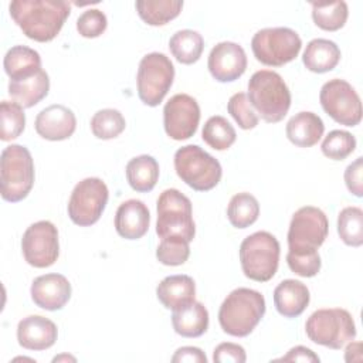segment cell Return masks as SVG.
Returning a JSON list of instances; mask_svg holds the SVG:
<instances>
[{
    "mask_svg": "<svg viewBox=\"0 0 363 363\" xmlns=\"http://www.w3.org/2000/svg\"><path fill=\"white\" fill-rule=\"evenodd\" d=\"M9 10L26 37L47 43L61 31L71 13V3L65 0H14Z\"/></svg>",
    "mask_w": 363,
    "mask_h": 363,
    "instance_id": "6da1fadb",
    "label": "cell"
},
{
    "mask_svg": "<svg viewBox=\"0 0 363 363\" xmlns=\"http://www.w3.org/2000/svg\"><path fill=\"white\" fill-rule=\"evenodd\" d=\"M265 315V298L250 288H237L223 301L218 311L221 329L235 337L248 336Z\"/></svg>",
    "mask_w": 363,
    "mask_h": 363,
    "instance_id": "7a4b0ae2",
    "label": "cell"
},
{
    "mask_svg": "<svg viewBox=\"0 0 363 363\" xmlns=\"http://www.w3.org/2000/svg\"><path fill=\"white\" fill-rule=\"evenodd\" d=\"M248 99L268 123L281 122L291 106V92L282 77L271 69H259L248 81Z\"/></svg>",
    "mask_w": 363,
    "mask_h": 363,
    "instance_id": "3957f363",
    "label": "cell"
},
{
    "mask_svg": "<svg viewBox=\"0 0 363 363\" xmlns=\"http://www.w3.org/2000/svg\"><path fill=\"white\" fill-rule=\"evenodd\" d=\"M1 197L17 203L28 196L34 184V160L23 145H9L0 156Z\"/></svg>",
    "mask_w": 363,
    "mask_h": 363,
    "instance_id": "277c9868",
    "label": "cell"
},
{
    "mask_svg": "<svg viewBox=\"0 0 363 363\" xmlns=\"http://www.w3.org/2000/svg\"><path fill=\"white\" fill-rule=\"evenodd\" d=\"M279 242L268 231H257L245 237L240 245V262L247 278L257 282L269 281L278 269Z\"/></svg>",
    "mask_w": 363,
    "mask_h": 363,
    "instance_id": "5b68a950",
    "label": "cell"
},
{
    "mask_svg": "<svg viewBox=\"0 0 363 363\" xmlns=\"http://www.w3.org/2000/svg\"><path fill=\"white\" fill-rule=\"evenodd\" d=\"M174 170L196 191L214 189L223 176L220 162L197 145H186L174 153Z\"/></svg>",
    "mask_w": 363,
    "mask_h": 363,
    "instance_id": "8992f818",
    "label": "cell"
},
{
    "mask_svg": "<svg viewBox=\"0 0 363 363\" xmlns=\"http://www.w3.org/2000/svg\"><path fill=\"white\" fill-rule=\"evenodd\" d=\"M305 332L313 343L339 350L356 337V325L346 309H318L308 318Z\"/></svg>",
    "mask_w": 363,
    "mask_h": 363,
    "instance_id": "52a82bcc",
    "label": "cell"
},
{
    "mask_svg": "<svg viewBox=\"0 0 363 363\" xmlns=\"http://www.w3.org/2000/svg\"><path fill=\"white\" fill-rule=\"evenodd\" d=\"M156 234L160 238L169 235H180L189 242L196 235V225L193 221L191 201L177 189H166L160 193L157 203Z\"/></svg>",
    "mask_w": 363,
    "mask_h": 363,
    "instance_id": "ba28073f",
    "label": "cell"
},
{
    "mask_svg": "<svg viewBox=\"0 0 363 363\" xmlns=\"http://www.w3.org/2000/svg\"><path fill=\"white\" fill-rule=\"evenodd\" d=\"M302 47L299 34L288 27H269L257 31L251 50L257 61L268 67H282L294 61Z\"/></svg>",
    "mask_w": 363,
    "mask_h": 363,
    "instance_id": "9c48e42d",
    "label": "cell"
},
{
    "mask_svg": "<svg viewBox=\"0 0 363 363\" xmlns=\"http://www.w3.org/2000/svg\"><path fill=\"white\" fill-rule=\"evenodd\" d=\"M174 79V67L162 52L146 54L138 68L136 84L139 99L147 106H157L169 92Z\"/></svg>",
    "mask_w": 363,
    "mask_h": 363,
    "instance_id": "30bf717a",
    "label": "cell"
},
{
    "mask_svg": "<svg viewBox=\"0 0 363 363\" xmlns=\"http://www.w3.org/2000/svg\"><path fill=\"white\" fill-rule=\"evenodd\" d=\"M109 191L104 180L98 177H86L75 184L69 201L68 216L71 221L79 227L95 224L108 203Z\"/></svg>",
    "mask_w": 363,
    "mask_h": 363,
    "instance_id": "8fae6325",
    "label": "cell"
},
{
    "mask_svg": "<svg viewBox=\"0 0 363 363\" xmlns=\"http://www.w3.org/2000/svg\"><path fill=\"white\" fill-rule=\"evenodd\" d=\"M323 111L337 123L356 126L362 121V102L354 88L345 79L333 78L325 82L319 92Z\"/></svg>",
    "mask_w": 363,
    "mask_h": 363,
    "instance_id": "7c38bea8",
    "label": "cell"
},
{
    "mask_svg": "<svg viewBox=\"0 0 363 363\" xmlns=\"http://www.w3.org/2000/svg\"><path fill=\"white\" fill-rule=\"evenodd\" d=\"M329 223L326 214L313 206L298 208L289 223L288 250H318L326 240Z\"/></svg>",
    "mask_w": 363,
    "mask_h": 363,
    "instance_id": "4fadbf2b",
    "label": "cell"
},
{
    "mask_svg": "<svg viewBox=\"0 0 363 363\" xmlns=\"http://www.w3.org/2000/svg\"><path fill=\"white\" fill-rule=\"evenodd\" d=\"M21 251L24 259L31 267H51L60 255L57 227L48 220H41L31 224L23 234Z\"/></svg>",
    "mask_w": 363,
    "mask_h": 363,
    "instance_id": "5bb4252c",
    "label": "cell"
},
{
    "mask_svg": "<svg viewBox=\"0 0 363 363\" xmlns=\"http://www.w3.org/2000/svg\"><path fill=\"white\" fill-rule=\"evenodd\" d=\"M200 122V106L187 94L173 95L163 108V125L169 138L186 140L191 138Z\"/></svg>",
    "mask_w": 363,
    "mask_h": 363,
    "instance_id": "9a60e30c",
    "label": "cell"
},
{
    "mask_svg": "<svg viewBox=\"0 0 363 363\" xmlns=\"http://www.w3.org/2000/svg\"><path fill=\"white\" fill-rule=\"evenodd\" d=\"M211 77L218 82H233L247 69V55L244 48L233 41L216 44L207 60Z\"/></svg>",
    "mask_w": 363,
    "mask_h": 363,
    "instance_id": "2e32d148",
    "label": "cell"
},
{
    "mask_svg": "<svg viewBox=\"0 0 363 363\" xmlns=\"http://www.w3.org/2000/svg\"><path fill=\"white\" fill-rule=\"evenodd\" d=\"M34 128L43 139L52 142L65 140L74 135L77 129V118L65 105L54 104L38 112Z\"/></svg>",
    "mask_w": 363,
    "mask_h": 363,
    "instance_id": "e0dca14e",
    "label": "cell"
},
{
    "mask_svg": "<svg viewBox=\"0 0 363 363\" xmlns=\"http://www.w3.org/2000/svg\"><path fill=\"white\" fill-rule=\"evenodd\" d=\"M71 284L61 274L37 277L30 288L33 302L45 311H60L71 298Z\"/></svg>",
    "mask_w": 363,
    "mask_h": 363,
    "instance_id": "ac0fdd59",
    "label": "cell"
},
{
    "mask_svg": "<svg viewBox=\"0 0 363 363\" xmlns=\"http://www.w3.org/2000/svg\"><path fill=\"white\" fill-rule=\"evenodd\" d=\"M57 336L55 323L41 315L23 318L17 325L18 345L27 350H45L55 343Z\"/></svg>",
    "mask_w": 363,
    "mask_h": 363,
    "instance_id": "d6986e66",
    "label": "cell"
},
{
    "mask_svg": "<svg viewBox=\"0 0 363 363\" xmlns=\"http://www.w3.org/2000/svg\"><path fill=\"white\" fill-rule=\"evenodd\" d=\"M150 213L142 200L130 199L123 201L115 214V230L125 240H139L147 230Z\"/></svg>",
    "mask_w": 363,
    "mask_h": 363,
    "instance_id": "ffe728a7",
    "label": "cell"
},
{
    "mask_svg": "<svg viewBox=\"0 0 363 363\" xmlns=\"http://www.w3.org/2000/svg\"><path fill=\"white\" fill-rule=\"evenodd\" d=\"M311 294L305 284L296 279H284L274 289V303L284 318L299 316L309 305Z\"/></svg>",
    "mask_w": 363,
    "mask_h": 363,
    "instance_id": "44dd1931",
    "label": "cell"
},
{
    "mask_svg": "<svg viewBox=\"0 0 363 363\" xmlns=\"http://www.w3.org/2000/svg\"><path fill=\"white\" fill-rule=\"evenodd\" d=\"M156 296L166 309L176 311L194 301L196 284L189 275H170L160 281L156 288Z\"/></svg>",
    "mask_w": 363,
    "mask_h": 363,
    "instance_id": "7402d4cb",
    "label": "cell"
},
{
    "mask_svg": "<svg viewBox=\"0 0 363 363\" xmlns=\"http://www.w3.org/2000/svg\"><path fill=\"white\" fill-rule=\"evenodd\" d=\"M286 138L298 147H311L316 145L325 132L320 116L313 112L303 111L294 115L285 128Z\"/></svg>",
    "mask_w": 363,
    "mask_h": 363,
    "instance_id": "603a6c76",
    "label": "cell"
},
{
    "mask_svg": "<svg viewBox=\"0 0 363 363\" xmlns=\"http://www.w3.org/2000/svg\"><path fill=\"white\" fill-rule=\"evenodd\" d=\"M172 325L174 332L183 337H199L208 329V311L201 302L193 301L173 311Z\"/></svg>",
    "mask_w": 363,
    "mask_h": 363,
    "instance_id": "cb8c5ba5",
    "label": "cell"
},
{
    "mask_svg": "<svg viewBox=\"0 0 363 363\" xmlns=\"http://www.w3.org/2000/svg\"><path fill=\"white\" fill-rule=\"evenodd\" d=\"M340 61V50L337 44L326 38H315L308 43L302 62L303 65L316 74L332 71Z\"/></svg>",
    "mask_w": 363,
    "mask_h": 363,
    "instance_id": "d4e9b609",
    "label": "cell"
},
{
    "mask_svg": "<svg viewBox=\"0 0 363 363\" xmlns=\"http://www.w3.org/2000/svg\"><path fill=\"white\" fill-rule=\"evenodd\" d=\"M3 67L11 81L26 79L41 71V57L27 45H14L6 52Z\"/></svg>",
    "mask_w": 363,
    "mask_h": 363,
    "instance_id": "484cf974",
    "label": "cell"
},
{
    "mask_svg": "<svg viewBox=\"0 0 363 363\" xmlns=\"http://www.w3.org/2000/svg\"><path fill=\"white\" fill-rule=\"evenodd\" d=\"M50 91L48 74L41 69L38 74L18 81L9 82V95L23 108H33L43 101Z\"/></svg>",
    "mask_w": 363,
    "mask_h": 363,
    "instance_id": "4316f807",
    "label": "cell"
},
{
    "mask_svg": "<svg viewBox=\"0 0 363 363\" xmlns=\"http://www.w3.org/2000/svg\"><path fill=\"white\" fill-rule=\"evenodd\" d=\"M126 179L129 186L138 193L153 190L159 179V163L153 156L140 155L126 164Z\"/></svg>",
    "mask_w": 363,
    "mask_h": 363,
    "instance_id": "83f0119b",
    "label": "cell"
},
{
    "mask_svg": "<svg viewBox=\"0 0 363 363\" xmlns=\"http://www.w3.org/2000/svg\"><path fill=\"white\" fill-rule=\"evenodd\" d=\"M169 48L180 64L190 65L200 60L204 48V40L201 34L194 30H180L172 35Z\"/></svg>",
    "mask_w": 363,
    "mask_h": 363,
    "instance_id": "f1b7e54d",
    "label": "cell"
},
{
    "mask_svg": "<svg viewBox=\"0 0 363 363\" xmlns=\"http://www.w3.org/2000/svg\"><path fill=\"white\" fill-rule=\"evenodd\" d=\"M139 17L149 26H164L176 18L182 9L180 0H142L135 4Z\"/></svg>",
    "mask_w": 363,
    "mask_h": 363,
    "instance_id": "f546056e",
    "label": "cell"
},
{
    "mask_svg": "<svg viewBox=\"0 0 363 363\" xmlns=\"http://www.w3.org/2000/svg\"><path fill=\"white\" fill-rule=\"evenodd\" d=\"M259 216L258 200L250 193H237L231 197L227 207V217L233 227L247 228L252 225Z\"/></svg>",
    "mask_w": 363,
    "mask_h": 363,
    "instance_id": "4dcf8cb0",
    "label": "cell"
},
{
    "mask_svg": "<svg viewBox=\"0 0 363 363\" xmlns=\"http://www.w3.org/2000/svg\"><path fill=\"white\" fill-rule=\"evenodd\" d=\"M349 10L343 0L332 3H312L313 23L325 31L340 30L347 20Z\"/></svg>",
    "mask_w": 363,
    "mask_h": 363,
    "instance_id": "1f68e13d",
    "label": "cell"
},
{
    "mask_svg": "<svg viewBox=\"0 0 363 363\" xmlns=\"http://www.w3.org/2000/svg\"><path fill=\"white\" fill-rule=\"evenodd\" d=\"M201 138L211 149L227 150L235 142L237 133L233 125L224 116L216 115L208 118L204 123Z\"/></svg>",
    "mask_w": 363,
    "mask_h": 363,
    "instance_id": "d6a6232c",
    "label": "cell"
},
{
    "mask_svg": "<svg viewBox=\"0 0 363 363\" xmlns=\"http://www.w3.org/2000/svg\"><path fill=\"white\" fill-rule=\"evenodd\" d=\"M337 234L350 247L363 244V210L356 206L345 207L337 216Z\"/></svg>",
    "mask_w": 363,
    "mask_h": 363,
    "instance_id": "836d02e7",
    "label": "cell"
},
{
    "mask_svg": "<svg viewBox=\"0 0 363 363\" xmlns=\"http://www.w3.org/2000/svg\"><path fill=\"white\" fill-rule=\"evenodd\" d=\"M126 122L118 109H101L91 118V130L94 136L102 140L113 139L125 130Z\"/></svg>",
    "mask_w": 363,
    "mask_h": 363,
    "instance_id": "e575fe53",
    "label": "cell"
},
{
    "mask_svg": "<svg viewBox=\"0 0 363 363\" xmlns=\"http://www.w3.org/2000/svg\"><path fill=\"white\" fill-rule=\"evenodd\" d=\"M24 108L14 101H1L0 104V138L4 142L18 138L26 128Z\"/></svg>",
    "mask_w": 363,
    "mask_h": 363,
    "instance_id": "d590c367",
    "label": "cell"
},
{
    "mask_svg": "<svg viewBox=\"0 0 363 363\" xmlns=\"http://www.w3.org/2000/svg\"><path fill=\"white\" fill-rule=\"evenodd\" d=\"M190 257L189 241L180 235H169L162 238L156 248V258L160 264L177 267L184 264Z\"/></svg>",
    "mask_w": 363,
    "mask_h": 363,
    "instance_id": "8d00e7d4",
    "label": "cell"
},
{
    "mask_svg": "<svg viewBox=\"0 0 363 363\" xmlns=\"http://www.w3.org/2000/svg\"><path fill=\"white\" fill-rule=\"evenodd\" d=\"M322 153L332 160H343L356 149V138L347 130H332L322 142Z\"/></svg>",
    "mask_w": 363,
    "mask_h": 363,
    "instance_id": "74e56055",
    "label": "cell"
},
{
    "mask_svg": "<svg viewBox=\"0 0 363 363\" xmlns=\"http://www.w3.org/2000/svg\"><path fill=\"white\" fill-rule=\"evenodd\" d=\"M286 264L294 274L303 278L315 277L322 267L318 250H288Z\"/></svg>",
    "mask_w": 363,
    "mask_h": 363,
    "instance_id": "f35d334b",
    "label": "cell"
},
{
    "mask_svg": "<svg viewBox=\"0 0 363 363\" xmlns=\"http://www.w3.org/2000/svg\"><path fill=\"white\" fill-rule=\"evenodd\" d=\"M227 111L238 123V126L244 130L254 129L259 122L257 112L251 106L250 99L244 92H237L228 99Z\"/></svg>",
    "mask_w": 363,
    "mask_h": 363,
    "instance_id": "ab89813d",
    "label": "cell"
},
{
    "mask_svg": "<svg viewBox=\"0 0 363 363\" xmlns=\"http://www.w3.org/2000/svg\"><path fill=\"white\" fill-rule=\"evenodd\" d=\"M106 16L98 9H89L77 18V31L85 38L99 37L106 30Z\"/></svg>",
    "mask_w": 363,
    "mask_h": 363,
    "instance_id": "60d3db41",
    "label": "cell"
},
{
    "mask_svg": "<svg viewBox=\"0 0 363 363\" xmlns=\"http://www.w3.org/2000/svg\"><path fill=\"white\" fill-rule=\"evenodd\" d=\"M213 360L216 363H244L247 360V354L241 345L224 342L216 346Z\"/></svg>",
    "mask_w": 363,
    "mask_h": 363,
    "instance_id": "b9f144b4",
    "label": "cell"
},
{
    "mask_svg": "<svg viewBox=\"0 0 363 363\" xmlns=\"http://www.w3.org/2000/svg\"><path fill=\"white\" fill-rule=\"evenodd\" d=\"M363 157H357L354 162H352L346 170H345V183L347 190L354 194L356 197L363 196Z\"/></svg>",
    "mask_w": 363,
    "mask_h": 363,
    "instance_id": "7bdbcfd3",
    "label": "cell"
},
{
    "mask_svg": "<svg viewBox=\"0 0 363 363\" xmlns=\"http://www.w3.org/2000/svg\"><path fill=\"white\" fill-rule=\"evenodd\" d=\"M173 363H207V357L200 347L196 346H183L179 347L172 356Z\"/></svg>",
    "mask_w": 363,
    "mask_h": 363,
    "instance_id": "ee69618b",
    "label": "cell"
},
{
    "mask_svg": "<svg viewBox=\"0 0 363 363\" xmlns=\"http://www.w3.org/2000/svg\"><path fill=\"white\" fill-rule=\"evenodd\" d=\"M277 362H319V356L315 354L309 347L295 346L285 356L277 359Z\"/></svg>",
    "mask_w": 363,
    "mask_h": 363,
    "instance_id": "f6af8a7d",
    "label": "cell"
},
{
    "mask_svg": "<svg viewBox=\"0 0 363 363\" xmlns=\"http://www.w3.org/2000/svg\"><path fill=\"white\" fill-rule=\"evenodd\" d=\"M345 352L346 362H360L362 360V343L360 342H347Z\"/></svg>",
    "mask_w": 363,
    "mask_h": 363,
    "instance_id": "bcb514c9",
    "label": "cell"
},
{
    "mask_svg": "<svg viewBox=\"0 0 363 363\" xmlns=\"http://www.w3.org/2000/svg\"><path fill=\"white\" fill-rule=\"evenodd\" d=\"M61 360H71V362H75L77 359L74 356H69V354H60V356H55L52 359V362H61Z\"/></svg>",
    "mask_w": 363,
    "mask_h": 363,
    "instance_id": "7dc6e473",
    "label": "cell"
}]
</instances>
